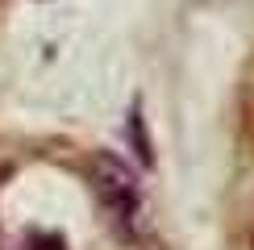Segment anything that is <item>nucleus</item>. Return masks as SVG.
I'll return each mask as SVG.
<instances>
[{
  "mask_svg": "<svg viewBox=\"0 0 254 250\" xmlns=\"http://www.w3.org/2000/svg\"><path fill=\"white\" fill-rule=\"evenodd\" d=\"M88 175H92V188H96L109 221L117 225L121 234H133L137 217H142V184H137V175L117 159V154H96L92 167H88Z\"/></svg>",
  "mask_w": 254,
  "mask_h": 250,
  "instance_id": "f257e3e1",
  "label": "nucleus"
}]
</instances>
